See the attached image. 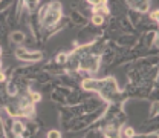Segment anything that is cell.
Here are the masks:
<instances>
[{
    "mask_svg": "<svg viewBox=\"0 0 159 138\" xmlns=\"http://www.w3.org/2000/svg\"><path fill=\"white\" fill-rule=\"evenodd\" d=\"M0 135L5 137V126H3V120L0 118Z\"/></svg>",
    "mask_w": 159,
    "mask_h": 138,
    "instance_id": "obj_25",
    "label": "cell"
},
{
    "mask_svg": "<svg viewBox=\"0 0 159 138\" xmlns=\"http://www.w3.org/2000/svg\"><path fill=\"white\" fill-rule=\"evenodd\" d=\"M122 135H124V137H129V138H130V137H135V129H133V127H125Z\"/></svg>",
    "mask_w": 159,
    "mask_h": 138,
    "instance_id": "obj_16",
    "label": "cell"
},
{
    "mask_svg": "<svg viewBox=\"0 0 159 138\" xmlns=\"http://www.w3.org/2000/svg\"><path fill=\"white\" fill-rule=\"evenodd\" d=\"M11 131H12V134H14L16 137H21V135L25 134V131H26V126H25L23 121L16 120V121H12V124H11Z\"/></svg>",
    "mask_w": 159,
    "mask_h": 138,
    "instance_id": "obj_6",
    "label": "cell"
},
{
    "mask_svg": "<svg viewBox=\"0 0 159 138\" xmlns=\"http://www.w3.org/2000/svg\"><path fill=\"white\" fill-rule=\"evenodd\" d=\"M12 2H14V0H2V3H0V12H2V11H5V9H6Z\"/></svg>",
    "mask_w": 159,
    "mask_h": 138,
    "instance_id": "obj_17",
    "label": "cell"
},
{
    "mask_svg": "<svg viewBox=\"0 0 159 138\" xmlns=\"http://www.w3.org/2000/svg\"><path fill=\"white\" fill-rule=\"evenodd\" d=\"M72 19H74L75 23H81V21H83V17L80 16L78 12H74V14H72Z\"/></svg>",
    "mask_w": 159,
    "mask_h": 138,
    "instance_id": "obj_21",
    "label": "cell"
},
{
    "mask_svg": "<svg viewBox=\"0 0 159 138\" xmlns=\"http://www.w3.org/2000/svg\"><path fill=\"white\" fill-rule=\"evenodd\" d=\"M48 9H49V6H48V5H44V6H43V8H41V9L39 11V20H40V21L44 19V16H46Z\"/></svg>",
    "mask_w": 159,
    "mask_h": 138,
    "instance_id": "obj_15",
    "label": "cell"
},
{
    "mask_svg": "<svg viewBox=\"0 0 159 138\" xmlns=\"http://www.w3.org/2000/svg\"><path fill=\"white\" fill-rule=\"evenodd\" d=\"M48 137L49 138H58V137H61V132H60V131H55V129H52V131L48 132Z\"/></svg>",
    "mask_w": 159,
    "mask_h": 138,
    "instance_id": "obj_18",
    "label": "cell"
},
{
    "mask_svg": "<svg viewBox=\"0 0 159 138\" xmlns=\"http://www.w3.org/2000/svg\"><path fill=\"white\" fill-rule=\"evenodd\" d=\"M89 5H92V6H98V5H102V3H106V0H86Z\"/></svg>",
    "mask_w": 159,
    "mask_h": 138,
    "instance_id": "obj_19",
    "label": "cell"
},
{
    "mask_svg": "<svg viewBox=\"0 0 159 138\" xmlns=\"http://www.w3.org/2000/svg\"><path fill=\"white\" fill-rule=\"evenodd\" d=\"M16 59H19L20 61H28V63H35V61H40L43 59V54L37 51V52H31L28 51L26 48H17L16 52H14Z\"/></svg>",
    "mask_w": 159,
    "mask_h": 138,
    "instance_id": "obj_1",
    "label": "cell"
},
{
    "mask_svg": "<svg viewBox=\"0 0 159 138\" xmlns=\"http://www.w3.org/2000/svg\"><path fill=\"white\" fill-rule=\"evenodd\" d=\"M9 39H11V43H14V45H21V43H25L26 36L21 31H14V32H11Z\"/></svg>",
    "mask_w": 159,
    "mask_h": 138,
    "instance_id": "obj_7",
    "label": "cell"
},
{
    "mask_svg": "<svg viewBox=\"0 0 159 138\" xmlns=\"http://www.w3.org/2000/svg\"><path fill=\"white\" fill-rule=\"evenodd\" d=\"M31 97H32L34 101H40V100H41V95H40L39 92H32V94H31Z\"/></svg>",
    "mask_w": 159,
    "mask_h": 138,
    "instance_id": "obj_23",
    "label": "cell"
},
{
    "mask_svg": "<svg viewBox=\"0 0 159 138\" xmlns=\"http://www.w3.org/2000/svg\"><path fill=\"white\" fill-rule=\"evenodd\" d=\"M102 83H104V79L102 80H97V79H86L83 80L81 86L84 91H92V92H99L102 89Z\"/></svg>",
    "mask_w": 159,
    "mask_h": 138,
    "instance_id": "obj_4",
    "label": "cell"
},
{
    "mask_svg": "<svg viewBox=\"0 0 159 138\" xmlns=\"http://www.w3.org/2000/svg\"><path fill=\"white\" fill-rule=\"evenodd\" d=\"M32 104H34V100L29 95L21 97V100H20V107H28V106H32Z\"/></svg>",
    "mask_w": 159,
    "mask_h": 138,
    "instance_id": "obj_11",
    "label": "cell"
},
{
    "mask_svg": "<svg viewBox=\"0 0 159 138\" xmlns=\"http://www.w3.org/2000/svg\"><path fill=\"white\" fill-rule=\"evenodd\" d=\"M99 61L101 57H86V59H81L78 63V69L80 71H87V72H97L99 69Z\"/></svg>",
    "mask_w": 159,
    "mask_h": 138,
    "instance_id": "obj_2",
    "label": "cell"
},
{
    "mask_svg": "<svg viewBox=\"0 0 159 138\" xmlns=\"http://www.w3.org/2000/svg\"><path fill=\"white\" fill-rule=\"evenodd\" d=\"M158 109H159V103L158 101H153L152 106H150V112H148V118H155L158 115Z\"/></svg>",
    "mask_w": 159,
    "mask_h": 138,
    "instance_id": "obj_10",
    "label": "cell"
},
{
    "mask_svg": "<svg viewBox=\"0 0 159 138\" xmlns=\"http://www.w3.org/2000/svg\"><path fill=\"white\" fill-rule=\"evenodd\" d=\"M60 20H61V11L48 9V12H46L44 19L41 20V23H43L46 28H52V26H55V25L58 23Z\"/></svg>",
    "mask_w": 159,
    "mask_h": 138,
    "instance_id": "obj_3",
    "label": "cell"
},
{
    "mask_svg": "<svg viewBox=\"0 0 159 138\" xmlns=\"http://www.w3.org/2000/svg\"><path fill=\"white\" fill-rule=\"evenodd\" d=\"M150 19L153 20V21H158L159 20V11H156V9L152 11V12H150Z\"/></svg>",
    "mask_w": 159,
    "mask_h": 138,
    "instance_id": "obj_20",
    "label": "cell"
},
{
    "mask_svg": "<svg viewBox=\"0 0 159 138\" xmlns=\"http://www.w3.org/2000/svg\"><path fill=\"white\" fill-rule=\"evenodd\" d=\"M39 2H40V0H26V3H28V6H29L31 9H32V8H35Z\"/></svg>",
    "mask_w": 159,
    "mask_h": 138,
    "instance_id": "obj_22",
    "label": "cell"
},
{
    "mask_svg": "<svg viewBox=\"0 0 159 138\" xmlns=\"http://www.w3.org/2000/svg\"><path fill=\"white\" fill-rule=\"evenodd\" d=\"M156 37H158V32L156 31H148L145 34V45H147V48H152L153 46V43L156 41Z\"/></svg>",
    "mask_w": 159,
    "mask_h": 138,
    "instance_id": "obj_8",
    "label": "cell"
},
{
    "mask_svg": "<svg viewBox=\"0 0 159 138\" xmlns=\"http://www.w3.org/2000/svg\"><path fill=\"white\" fill-rule=\"evenodd\" d=\"M67 59H69V54L67 52H60L58 55L55 57V61L60 63V64H64V63H67Z\"/></svg>",
    "mask_w": 159,
    "mask_h": 138,
    "instance_id": "obj_12",
    "label": "cell"
},
{
    "mask_svg": "<svg viewBox=\"0 0 159 138\" xmlns=\"http://www.w3.org/2000/svg\"><path fill=\"white\" fill-rule=\"evenodd\" d=\"M0 68H2V61H0Z\"/></svg>",
    "mask_w": 159,
    "mask_h": 138,
    "instance_id": "obj_28",
    "label": "cell"
},
{
    "mask_svg": "<svg viewBox=\"0 0 159 138\" xmlns=\"http://www.w3.org/2000/svg\"><path fill=\"white\" fill-rule=\"evenodd\" d=\"M112 59H113V52H112V54H106L102 60H106V63H110V60Z\"/></svg>",
    "mask_w": 159,
    "mask_h": 138,
    "instance_id": "obj_24",
    "label": "cell"
},
{
    "mask_svg": "<svg viewBox=\"0 0 159 138\" xmlns=\"http://www.w3.org/2000/svg\"><path fill=\"white\" fill-rule=\"evenodd\" d=\"M0 55H2V48H0Z\"/></svg>",
    "mask_w": 159,
    "mask_h": 138,
    "instance_id": "obj_27",
    "label": "cell"
},
{
    "mask_svg": "<svg viewBox=\"0 0 159 138\" xmlns=\"http://www.w3.org/2000/svg\"><path fill=\"white\" fill-rule=\"evenodd\" d=\"M6 92H8V95H9V97H14V95H17L19 88H17L14 83H8V84H6Z\"/></svg>",
    "mask_w": 159,
    "mask_h": 138,
    "instance_id": "obj_9",
    "label": "cell"
},
{
    "mask_svg": "<svg viewBox=\"0 0 159 138\" xmlns=\"http://www.w3.org/2000/svg\"><path fill=\"white\" fill-rule=\"evenodd\" d=\"M92 23L95 26H101V25H104V17L101 14H93L92 16Z\"/></svg>",
    "mask_w": 159,
    "mask_h": 138,
    "instance_id": "obj_13",
    "label": "cell"
},
{
    "mask_svg": "<svg viewBox=\"0 0 159 138\" xmlns=\"http://www.w3.org/2000/svg\"><path fill=\"white\" fill-rule=\"evenodd\" d=\"M125 2L132 9H135L139 14L147 12L148 8H150V0H125Z\"/></svg>",
    "mask_w": 159,
    "mask_h": 138,
    "instance_id": "obj_5",
    "label": "cell"
},
{
    "mask_svg": "<svg viewBox=\"0 0 159 138\" xmlns=\"http://www.w3.org/2000/svg\"><path fill=\"white\" fill-rule=\"evenodd\" d=\"M48 6H49V9H54V11H61L63 9V5H61L60 0H52Z\"/></svg>",
    "mask_w": 159,
    "mask_h": 138,
    "instance_id": "obj_14",
    "label": "cell"
},
{
    "mask_svg": "<svg viewBox=\"0 0 159 138\" xmlns=\"http://www.w3.org/2000/svg\"><path fill=\"white\" fill-rule=\"evenodd\" d=\"M5 80H6V74L0 71V83H2V81H5Z\"/></svg>",
    "mask_w": 159,
    "mask_h": 138,
    "instance_id": "obj_26",
    "label": "cell"
}]
</instances>
